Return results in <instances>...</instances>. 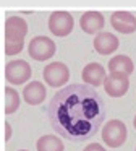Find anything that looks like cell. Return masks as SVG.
Here are the masks:
<instances>
[{
  "instance_id": "14",
  "label": "cell",
  "mask_w": 136,
  "mask_h": 151,
  "mask_svg": "<svg viewBox=\"0 0 136 151\" xmlns=\"http://www.w3.org/2000/svg\"><path fill=\"white\" fill-rule=\"evenodd\" d=\"M19 104H21V98H19L18 91L13 89L11 86H5L2 91V112L3 114H13L18 111Z\"/></svg>"
},
{
  "instance_id": "10",
  "label": "cell",
  "mask_w": 136,
  "mask_h": 151,
  "mask_svg": "<svg viewBox=\"0 0 136 151\" xmlns=\"http://www.w3.org/2000/svg\"><path fill=\"white\" fill-rule=\"evenodd\" d=\"M81 78H83V81L86 83V85L92 86V88H97V86H104V81H105V78H107V73H105V68H104L100 63L91 62L83 68Z\"/></svg>"
},
{
  "instance_id": "12",
  "label": "cell",
  "mask_w": 136,
  "mask_h": 151,
  "mask_svg": "<svg viewBox=\"0 0 136 151\" xmlns=\"http://www.w3.org/2000/svg\"><path fill=\"white\" fill-rule=\"evenodd\" d=\"M92 44H94V49H96L97 54H100V55H109V54H113L118 49L120 41L115 34L102 31V33L96 34Z\"/></svg>"
},
{
  "instance_id": "11",
  "label": "cell",
  "mask_w": 136,
  "mask_h": 151,
  "mask_svg": "<svg viewBox=\"0 0 136 151\" xmlns=\"http://www.w3.org/2000/svg\"><path fill=\"white\" fill-rule=\"evenodd\" d=\"M105 24L104 15L100 12H86L79 18V26L86 34H99Z\"/></svg>"
},
{
  "instance_id": "4",
  "label": "cell",
  "mask_w": 136,
  "mask_h": 151,
  "mask_svg": "<svg viewBox=\"0 0 136 151\" xmlns=\"http://www.w3.org/2000/svg\"><path fill=\"white\" fill-rule=\"evenodd\" d=\"M55 42L47 36H36L31 39L28 46V54L32 60L37 62H44V60H50L55 55Z\"/></svg>"
},
{
  "instance_id": "13",
  "label": "cell",
  "mask_w": 136,
  "mask_h": 151,
  "mask_svg": "<svg viewBox=\"0 0 136 151\" xmlns=\"http://www.w3.org/2000/svg\"><path fill=\"white\" fill-rule=\"evenodd\" d=\"M47 98V88L41 81H31L23 88V99L29 106H37Z\"/></svg>"
},
{
  "instance_id": "7",
  "label": "cell",
  "mask_w": 136,
  "mask_h": 151,
  "mask_svg": "<svg viewBox=\"0 0 136 151\" xmlns=\"http://www.w3.org/2000/svg\"><path fill=\"white\" fill-rule=\"evenodd\" d=\"M74 20L68 12H54L49 17V31L57 37H65L73 31Z\"/></svg>"
},
{
  "instance_id": "17",
  "label": "cell",
  "mask_w": 136,
  "mask_h": 151,
  "mask_svg": "<svg viewBox=\"0 0 136 151\" xmlns=\"http://www.w3.org/2000/svg\"><path fill=\"white\" fill-rule=\"evenodd\" d=\"M10 138H11V125H10L6 120H3L2 122V140L8 141Z\"/></svg>"
},
{
  "instance_id": "2",
  "label": "cell",
  "mask_w": 136,
  "mask_h": 151,
  "mask_svg": "<svg viewBox=\"0 0 136 151\" xmlns=\"http://www.w3.org/2000/svg\"><path fill=\"white\" fill-rule=\"evenodd\" d=\"M28 34V23L21 17L6 18L3 26V50L6 55H16L24 47V37Z\"/></svg>"
},
{
  "instance_id": "15",
  "label": "cell",
  "mask_w": 136,
  "mask_h": 151,
  "mask_svg": "<svg viewBox=\"0 0 136 151\" xmlns=\"http://www.w3.org/2000/svg\"><path fill=\"white\" fill-rule=\"evenodd\" d=\"M109 72L110 73H125L131 75L135 72L133 60L128 55H115L109 60Z\"/></svg>"
},
{
  "instance_id": "6",
  "label": "cell",
  "mask_w": 136,
  "mask_h": 151,
  "mask_svg": "<svg viewBox=\"0 0 136 151\" xmlns=\"http://www.w3.org/2000/svg\"><path fill=\"white\" fill-rule=\"evenodd\" d=\"M44 81L52 88H62L70 80V70L63 62H50L42 70Z\"/></svg>"
},
{
  "instance_id": "18",
  "label": "cell",
  "mask_w": 136,
  "mask_h": 151,
  "mask_svg": "<svg viewBox=\"0 0 136 151\" xmlns=\"http://www.w3.org/2000/svg\"><path fill=\"white\" fill-rule=\"evenodd\" d=\"M83 151H105V148H104L102 145H99V143H89Z\"/></svg>"
},
{
  "instance_id": "8",
  "label": "cell",
  "mask_w": 136,
  "mask_h": 151,
  "mask_svg": "<svg viewBox=\"0 0 136 151\" xmlns=\"http://www.w3.org/2000/svg\"><path fill=\"white\" fill-rule=\"evenodd\" d=\"M128 88L130 80L125 73H109V76L104 81V89L110 98H122L126 94Z\"/></svg>"
},
{
  "instance_id": "20",
  "label": "cell",
  "mask_w": 136,
  "mask_h": 151,
  "mask_svg": "<svg viewBox=\"0 0 136 151\" xmlns=\"http://www.w3.org/2000/svg\"><path fill=\"white\" fill-rule=\"evenodd\" d=\"M19 151H28V150H19Z\"/></svg>"
},
{
  "instance_id": "3",
  "label": "cell",
  "mask_w": 136,
  "mask_h": 151,
  "mask_svg": "<svg viewBox=\"0 0 136 151\" xmlns=\"http://www.w3.org/2000/svg\"><path fill=\"white\" fill-rule=\"evenodd\" d=\"M126 125L118 119H112L102 127V140L109 148H120L126 141Z\"/></svg>"
},
{
  "instance_id": "1",
  "label": "cell",
  "mask_w": 136,
  "mask_h": 151,
  "mask_svg": "<svg viewBox=\"0 0 136 151\" xmlns=\"http://www.w3.org/2000/svg\"><path fill=\"white\" fill-rule=\"evenodd\" d=\"M50 127L71 143H83L99 132L105 120V104L96 88L70 85L60 88L47 107Z\"/></svg>"
},
{
  "instance_id": "5",
  "label": "cell",
  "mask_w": 136,
  "mask_h": 151,
  "mask_svg": "<svg viewBox=\"0 0 136 151\" xmlns=\"http://www.w3.org/2000/svg\"><path fill=\"white\" fill-rule=\"evenodd\" d=\"M5 80L10 85H24L32 75V68L26 60H10L5 65Z\"/></svg>"
},
{
  "instance_id": "9",
  "label": "cell",
  "mask_w": 136,
  "mask_h": 151,
  "mask_svg": "<svg viewBox=\"0 0 136 151\" xmlns=\"http://www.w3.org/2000/svg\"><path fill=\"white\" fill-rule=\"evenodd\" d=\"M110 24L120 34H133L136 31V18L130 12H113Z\"/></svg>"
},
{
  "instance_id": "19",
  "label": "cell",
  "mask_w": 136,
  "mask_h": 151,
  "mask_svg": "<svg viewBox=\"0 0 136 151\" xmlns=\"http://www.w3.org/2000/svg\"><path fill=\"white\" fill-rule=\"evenodd\" d=\"M133 127H135V130H136V115H135V119H133Z\"/></svg>"
},
{
  "instance_id": "16",
  "label": "cell",
  "mask_w": 136,
  "mask_h": 151,
  "mask_svg": "<svg viewBox=\"0 0 136 151\" xmlns=\"http://www.w3.org/2000/svg\"><path fill=\"white\" fill-rule=\"evenodd\" d=\"M37 151H63V141L57 135H42L36 143Z\"/></svg>"
}]
</instances>
